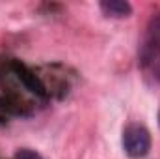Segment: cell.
<instances>
[{"label":"cell","instance_id":"obj_1","mask_svg":"<svg viewBox=\"0 0 160 159\" xmlns=\"http://www.w3.org/2000/svg\"><path fill=\"white\" fill-rule=\"evenodd\" d=\"M157 58H160V13L149 19L138 49V60L143 69Z\"/></svg>","mask_w":160,"mask_h":159},{"label":"cell","instance_id":"obj_2","mask_svg":"<svg viewBox=\"0 0 160 159\" xmlns=\"http://www.w3.org/2000/svg\"><path fill=\"white\" fill-rule=\"evenodd\" d=\"M123 150L128 157H145L151 150V135L140 123H128L123 129Z\"/></svg>","mask_w":160,"mask_h":159},{"label":"cell","instance_id":"obj_3","mask_svg":"<svg viewBox=\"0 0 160 159\" xmlns=\"http://www.w3.org/2000/svg\"><path fill=\"white\" fill-rule=\"evenodd\" d=\"M99 8L106 17H114V19H123L132 13V6L123 0H104L99 4Z\"/></svg>","mask_w":160,"mask_h":159},{"label":"cell","instance_id":"obj_4","mask_svg":"<svg viewBox=\"0 0 160 159\" xmlns=\"http://www.w3.org/2000/svg\"><path fill=\"white\" fill-rule=\"evenodd\" d=\"M13 159H43V157L38 152H34V150H19Z\"/></svg>","mask_w":160,"mask_h":159},{"label":"cell","instance_id":"obj_5","mask_svg":"<svg viewBox=\"0 0 160 159\" xmlns=\"http://www.w3.org/2000/svg\"><path fill=\"white\" fill-rule=\"evenodd\" d=\"M145 69H151V75H153V79L157 80V82H160V58H157L153 64H149Z\"/></svg>","mask_w":160,"mask_h":159},{"label":"cell","instance_id":"obj_6","mask_svg":"<svg viewBox=\"0 0 160 159\" xmlns=\"http://www.w3.org/2000/svg\"><path fill=\"white\" fill-rule=\"evenodd\" d=\"M158 125H160V111H158Z\"/></svg>","mask_w":160,"mask_h":159}]
</instances>
